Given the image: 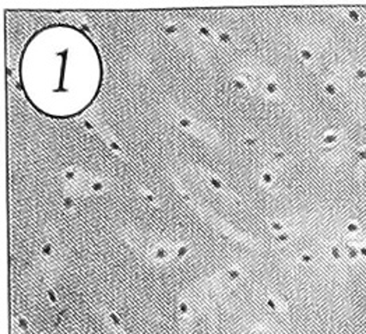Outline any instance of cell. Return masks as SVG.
Here are the masks:
<instances>
[{"label":"cell","mask_w":366,"mask_h":334,"mask_svg":"<svg viewBox=\"0 0 366 334\" xmlns=\"http://www.w3.org/2000/svg\"><path fill=\"white\" fill-rule=\"evenodd\" d=\"M110 146H112V148H115V150H119V147L116 146V144H115V143H112V144H110Z\"/></svg>","instance_id":"obj_36"},{"label":"cell","mask_w":366,"mask_h":334,"mask_svg":"<svg viewBox=\"0 0 366 334\" xmlns=\"http://www.w3.org/2000/svg\"><path fill=\"white\" fill-rule=\"evenodd\" d=\"M147 199H148V200H150V202H152V200H154V197H152L151 194H147Z\"/></svg>","instance_id":"obj_37"},{"label":"cell","mask_w":366,"mask_h":334,"mask_svg":"<svg viewBox=\"0 0 366 334\" xmlns=\"http://www.w3.org/2000/svg\"><path fill=\"white\" fill-rule=\"evenodd\" d=\"M267 305H268V306H270L271 309H273V310H277V309H278V308H277V305H275V302L273 301V299H268V301H267Z\"/></svg>","instance_id":"obj_24"},{"label":"cell","mask_w":366,"mask_h":334,"mask_svg":"<svg viewBox=\"0 0 366 334\" xmlns=\"http://www.w3.org/2000/svg\"><path fill=\"white\" fill-rule=\"evenodd\" d=\"M175 31H176V27H168L166 28V32H168V34H173Z\"/></svg>","instance_id":"obj_32"},{"label":"cell","mask_w":366,"mask_h":334,"mask_svg":"<svg viewBox=\"0 0 366 334\" xmlns=\"http://www.w3.org/2000/svg\"><path fill=\"white\" fill-rule=\"evenodd\" d=\"M85 126H87L88 129H92V126H91V124H90V123H88V122H85Z\"/></svg>","instance_id":"obj_38"},{"label":"cell","mask_w":366,"mask_h":334,"mask_svg":"<svg viewBox=\"0 0 366 334\" xmlns=\"http://www.w3.org/2000/svg\"><path fill=\"white\" fill-rule=\"evenodd\" d=\"M265 88H267V92H270V94H275V92H277V90H278L275 82H268Z\"/></svg>","instance_id":"obj_8"},{"label":"cell","mask_w":366,"mask_h":334,"mask_svg":"<svg viewBox=\"0 0 366 334\" xmlns=\"http://www.w3.org/2000/svg\"><path fill=\"white\" fill-rule=\"evenodd\" d=\"M64 206H66V207H71V206H73V200H71V199H66Z\"/></svg>","instance_id":"obj_31"},{"label":"cell","mask_w":366,"mask_h":334,"mask_svg":"<svg viewBox=\"0 0 366 334\" xmlns=\"http://www.w3.org/2000/svg\"><path fill=\"white\" fill-rule=\"evenodd\" d=\"M210 182H211V185H212L215 189H222V183H221L217 178H211Z\"/></svg>","instance_id":"obj_12"},{"label":"cell","mask_w":366,"mask_h":334,"mask_svg":"<svg viewBox=\"0 0 366 334\" xmlns=\"http://www.w3.org/2000/svg\"><path fill=\"white\" fill-rule=\"evenodd\" d=\"M356 157H358V160L365 161L366 160V150H358V151H356Z\"/></svg>","instance_id":"obj_16"},{"label":"cell","mask_w":366,"mask_h":334,"mask_svg":"<svg viewBox=\"0 0 366 334\" xmlns=\"http://www.w3.org/2000/svg\"><path fill=\"white\" fill-rule=\"evenodd\" d=\"M246 143L249 144V146H253L254 144V140H252V138H249V140H246Z\"/></svg>","instance_id":"obj_34"},{"label":"cell","mask_w":366,"mask_h":334,"mask_svg":"<svg viewBox=\"0 0 366 334\" xmlns=\"http://www.w3.org/2000/svg\"><path fill=\"white\" fill-rule=\"evenodd\" d=\"M355 74H356V77L359 78V80H363V78H366V70H363V69H358Z\"/></svg>","instance_id":"obj_17"},{"label":"cell","mask_w":366,"mask_h":334,"mask_svg":"<svg viewBox=\"0 0 366 334\" xmlns=\"http://www.w3.org/2000/svg\"><path fill=\"white\" fill-rule=\"evenodd\" d=\"M52 252H53V249H52V245H43V247H42V255L43 256H51Z\"/></svg>","instance_id":"obj_5"},{"label":"cell","mask_w":366,"mask_h":334,"mask_svg":"<svg viewBox=\"0 0 366 334\" xmlns=\"http://www.w3.org/2000/svg\"><path fill=\"white\" fill-rule=\"evenodd\" d=\"M234 84H235V85H236V87L239 88V90H242V88H245V87H246V84H245V82H242V81H239V80H235V81H234Z\"/></svg>","instance_id":"obj_23"},{"label":"cell","mask_w":366,"mask_h":334,"mask_svg":"<svg viewBox=\"0 0 366 334\" xmlns=\"http://www.w3.org/2000/svg\"><path fill=\"white\" fill-rule=\"evenodd\" d=\"M109 319H110V321H112V324H113L115 327H118V329H120V327H122V320L119 319V316L116 315V313L110 312V313H109Z\"/></svg>","instance_id":"obj_2"},{"label":"cell","mask_w":366,"mask_h":334,"mask_svg":"<svg viewBox=\"0 0 366 334\" xmlns=\"http://www.w3.org/2000/svg\"><path fill=\"white\" fill-rule=\"evenodd\" d=\"M229 277L232 280H235V278H238L239 277V271H236V270H231L229 271Z\"/></svg>","instance_id":"obj_25"},{"label":"cell","mask_w":366,"mask_h":334,"mask_svg":"<svg viewBox=\"0 0 366 334\" xmlns=\"http://www.w3.org/2000/svg\"><path fill=\"white\" fill-rule=\"evenodd\" d=\"M271 227H273V229H275V231H282V225L279 224V222H271Z\"/></svg>","instance_id":"obj_22"},{"label":"cell","mask_w":366,"mask_h":334,"mask_svg":"<svg viewBox=\"0 0 366 334\" xmlns=\"http://www.w3.org/2000/svg\"><path fill=\"white\" fill-rule=\"evenodd\" d=\"M301 57L305 60H310L312 59V52L307 51V49H302L301 51Z\"/></svg>","instance_id":"obj_9"},{"label":"cell","mask_w":366,"mask_h":334,"mask_svg":"<svg viewBox=\"0 0 366 334\" xmlns=\"http://www.w3.org/2000/svg\"><path fill=\"white\" fill-rule=\"evenodd\" d=\"M166 256H168V252H166V249H164V247H159V249H157L155 250L157 259H165Z\"/></svg>","instance_id":"obj_4"},{"label":"cell","mask_w":366,"mask_h":334,"mask_svg":"<svg viewBox=\"0 0 366 334\" xmlns=\"http://www.w3.org/2000/svg\"><path fill=\"white\" fill-rule=\"evenodd\" d=\"M180 124H182V126H184V127H189V126H190V122H189L187 119H182V120H180Z\"/></svg>","instance_id":"obj_30"},{"label":"cell","mask_w":366,"mask_h":334,"mask_svg":"<svg viewBox=\"0 0 366 334\" xmlns=\"http://www.w3.org/2000/svg\"><path fill=\"white\" fill-rule=\"evenodd\" d=\"M66 178H67V179H73L74 178V172H71V171H70V172H66Z\"/></svg>","instance_id":"obj_33"},{"label":"cell","mask_w":366,"mask_h":334,"mask_svg":"<svg viewBox=\"0 0 366 334\" xmlns=\"http://www.w3.org/2000/svg\"><path fill=\"white\" fill-rule=\"evenodd\" d=\"M288 235L287 233H281V235H278L277 236V241H279V242H285V241H288Z\"/></svg>","instance_id":"obj_20"},{"label":"cell","mask_w":366,"mask_h":334,"mask_svg":"<svg viewBox=\"0 0 366 334\" xmlns=\"http://www.w3.org/2000/svg\"><path fill=\"white\" fill-rule=\"evenodd\" d=\"M324 90H326V92L327 94H330V95H334L335 94V85L334 84H326V87H324Z\"/></svg>","instance_id":"obj_7"},{"label":"cell","mask_w":366,"mask_h":334,"mask_svg":"<svg viewBox=\"0 0 366 334\" xmlns=\"http://www.w3.org/2000/svg\"><path fill=\"white\" fill-rule=\"evenodd\" d=\"M301 260L303 261V263H309V261L312 260V256H309V255H303V256H301Z\"/></svg>","instance_id":"obj_28"},{"label":"cell","mask_w":366,"mask_h":334,"mask_svg":"<svg viewBox=\"0 0 366 334\" xmlns=\"http://www.w3.org/2000/svg\"><path fill=\"white\" fill-rule=\"evenodd\" d=\"M17 326H18L23 331H28V329H29V323H28V320L25 319V317H18V319H17Z\"/></svg>","instance_id":"obj_3"},{"label":"cell","mask_w":366,"mask_h":334,"mask_svg":"<svg viewBox=\"0 0 366 334\" xmlns=\"http://www.w3.org/2000/svg\"><path fill=\"white\" fill-rule=\"evenodd\" d=\"M263 182H264V183H271V182H273V175H271L270 172H265V174H263Z\"/></svg>","instance_id":"obj_14"},{"label":"cell","mask_w":366,"mask_h":334,"mask_svg":"<svg viewBox=\"0 0 366 334\" xmlns=\"http://www.w3.org/2000/svg\"><path fill=\"white\" fill-rule=\"evenodd\" d=\"M274 158H277V160H282V158H284V152H281V151L274 152Z\"/></svg>","instance_id":"obj_29"},{"label":"cell","mask_w":366,"mask_h":334,"mask_svg":"<svg viewBox=\"0 0 366 334\" xmlns=\"http://www.w3.org/2000/svg\"><path fill=\"white\" fill-rule=\"evenodd\" d=\"M331 253H333V256H334L335 259H340V256H341V255H340L338 247H337V246H334L333 249H331Z\"/></svg>","instance_id":"obj_21"},{"label":"cell","mask_w":366,"mask_h":334,"mask_svg":"<svg viewBox=\"0 0 366 334\" xmlns=\"http://www.w3.org/2000/svg\"><path fill=\"white\" fill-rule=\"evenodd\" d=\"M178 309H179V312H180L182 315H186V313H189V305H187L186 302H180V303H179Z\"/></svg>","instance_id":"obj_6"},{"label":"cell","mask_w":366,"mask_h":334,"mask_svg":"<svg viewBox=\"0 0 366 334\" xmlns=\"http://www.w3.org/2000/svg\"><path fill=\"white\" fill-rule=\"evenodd\" d=\"M189 252V247L187 246H182V247H179L178 249V256H180V257H183L186 253Z\"/></svg>","instance_id":"obj_18"},{"label":"cell","mask_w":366,"mask_h":334,"mask_svg":"<svg viewBox=\"0 0 366 334\" xmlns=\"http://www.w3.org/2000/svg\"><path fill=\"white\" fill-rule=\"evenodd\" d=\"M361 255L362 256H366V247H362L361 249Z\"/></svg>","instance_id":"obj_35"},{"label":"cell","mask_w":366,"mask_h":334,"mask_svg":"<svg viewBox=\"0 0 366 334\" xmlns=\"http://www.w3.org/2000/svg\"><path fill=\"white\" fill-rule=\"evenodd\" d=\"M200 32H201V34H203V35H204V37H208V38L211 37V32L208 31L207 28H204V27H201V28H200Z\"/></svg>","instance_id":"obj_26"},{"label":"cell","mask_w":366,"mask_h":334,"mask_svg":"<svg viewBox=\"0 0 366 334\" xmlns=\"http://www.w3.org/2000/svg\"><path fill=\"white\" fill-rule=\"evenodd\" d=\"M348 17L352 20V21H359V14L355 11V10H349L348 11Z\"/></svg>","instance_id":"obj_10"},{"label":"cell","mask_w":366,"mask_h":334,"mask_svg":"<svg viewBox=\"0 0 366 334\" xmlns=\"http://www.w3.org/2000/svg\"><path fill=\"white\" fill-rule=\"evenodd\" d=\"M48 296H49V301H51L52 303H55L56 301H57V296H56V294L53 292V289H48Z\"/></svg>","instance_id":"obj_13"},{"label":"cell","mask_w":366,"mask_h":334,"mask_svg":"<svg viewBox=\"0 0 366 334\" xmlns=\"http://www.w3.org/2000/svg\"><path fill=\"white\" fill-rule=\"evenodd\" d=\"M220 41L225 42V43H228V42L231 41V37H229L226 32H221V34H220Z\"/></svg>","instance_id":"obj_15"},{"label":"cell","mask_w":366,"mask_h":334,"mask_svg":"<svg viewBox=\"0 0 366 334\" xmlns=\"http://www.w3.org/2000/svg\"><path fill=\"white\" fill-rule=\"evenodd\" d=\"M92 189L95 190V192H99L102 189V183H99V182H95L94 185H92Z\"/></svg>","instance_id":"obj_27"},{"label":"cell","mask_w":366,"mask_h":334,"mask_svg":"<svg viewBox=\"0 0 366 334\" xmlns=\"http://www.w3.org/2000/svg\"><path fill=\"white\" fill-rule=\"evenodd\" d=\"M337 138H338V136L335 133H329V134H326L323 137V143L324 144H334L337 141Z\"/></svg>","instance_id":"obj_1"},{"label":"cell","mask_w":366,"mask_h":334,"mask_svg":"<svg viewBox=\"0 0 366 334\" xmlns=\"http://www.w3.org/2000/svg\"><path fill=\"white\" fill-rule=\"evenodd\" d=\"M347 231H348V232H351V233L356 232V231H358V225H356V222H349V224L347 225Z\"/></svg>","instance_id":"obj_11"},{"label":"cell","mask_w":366,"mask_h":334,"mask_svg":"<svg viewBox=\"0 0 366 334\" xmlns=\"http://www.w3.org/2000/svg\"><path fill=\"white\" fill-rule=\"evenodd\" d=\"M348 255H349V257H351V259H355V257L358 256L356 249H354V247H349V249H348Z\"/></svg>","instance_id":"obj_19"}]
</instances>
